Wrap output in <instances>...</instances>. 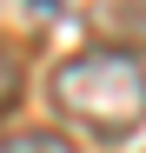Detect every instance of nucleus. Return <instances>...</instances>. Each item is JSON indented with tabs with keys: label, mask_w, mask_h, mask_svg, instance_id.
Listing matches in <instances>:
<instances>
[{
	"label": "nucleus",
	"mask_w": 146,
	"mask_h": 153,
	"mask_svg": "<svg viewBox=\"0 0 146 153\" xmlns=\"http://www.w3.org/2000/svg\"><path fill=\"white\" fill-rule=\"evenodd\" d=\"M53 107L93 140H126L146 126V60L133 47H86L53 67Z\"/></svg>",
	"instance_id": "nucleus-1"
},
{
	"label": "nucleus",
	"mask_w": 146,
	"mask_h": 153,
	"mask_svg": "<svg viewBox=\"0 0 146 153\" xmlns=\"http://www.w3.org/2000/svg\"><path fill=\"white\" fill-rule=\"evenodd\" d=\"M0 153H80V146L53 126H20V133H0Z\"/></svg>",
	"instance_id": "nucleus-2"
},
{
	"label": "nucleus",
	"mask_w": 146,
	"mask_h": 153,
	"mask_svg": "<svg viewBox=\"0 0 146 153\" xmlns=\"http://www.w3.org/2000/svg\"><path fill=\"white\" fill-rule=\"evenodd\" d=\"M20 80H27V73H20V53L7 40H0V113H13V100H20Z\"/></svg>",
	"instance_id": "nucleus-3"
},
{
	"label": "nucleus",
	"mask_w": 146,
	"mask_h": 153,
	"mask_svg": "<svg viewBox=\"0 0 146 153\" xmlns=\"http://www.w3.org/2000/svg\"><path fill=\"white\" fill-rule=\"evenodd\" d=\"M33 13H60V7H53V0H33Z\"/></svg>",
	"instance_id": "nucleus-4"
}]
</instances>
